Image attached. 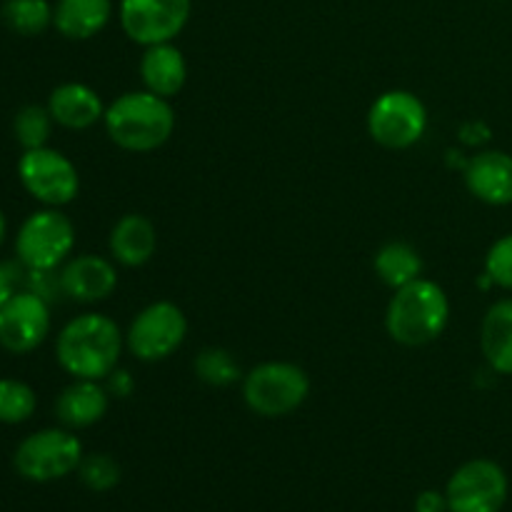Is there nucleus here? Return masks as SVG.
<instances>
[{
	"label": "nucleus",
	"mask_w": 512,
	"mask_h": 512,
	"mask_svg": "<svg viewBox=\"0 0 512 512\" xmlns=\"http://www.w3.org/2000/svg\"><path fill=\"white\" fill-rule=\"evenodd\" d=\"M103 125L108 138L128 153H153L175 133V110L168 98L133 90L105 108Z\"/></svg>",
	"instance_id": "f03ea898"
},
{
	"label": "nucleus",
	"mask_w": 512,
	"mask_h": 512,
	"mask_svg": "<svg viewBox=\"0 0 512 512\" xmlns=\"http://www.w3.org/2000/svg\"><path fill=\"white\" fill-rule=\"evenodd\" d=\"M23 288L30 290V293H35L38 298H43L45 303H53L58 295H63V288H60V273H55V270L25 268Z\"/></svg>",
	"instance_id": "cd10ccee"
},
{
	"label": "nucleus",
	"mask_w": 512,
	"mask_h": 512,
	"mask_svg": "<svg viewBox=\"0 0 512 512\" xmlns=\"http://www.w3.org/2000/svg\"><path fill=\"white\" fill-rule=\"evenodd\" d=\"M0 18L15 35L35 38L53 28V5L48 0H3Z\"/></svg>",
	"instance_id": "4be33fe9"
},
{
	"label": "nucleus",
	"mask_w": 512,
	"mask_h": 512,
	"mask_svg": "<svg viewBox=\"0 0 512 512\" xmlns=\"http://www.w3.org/2000/svg\"><path fill=\"white\" fill-rule=\"evenodd\" d=\"M188 335V318L170 300H158L140 310L125 333V345L143 363L168 360Z\"/></svg>",
	"instance_id": "1a4fd4ad"
},
{
	"label": "nucleus",
	"mask_w": 512,
	"mask_h": 512,
	"mask_svg": "<svg viewBox=\"0 0 512 512\" xmlns=\"http://www.w3.org/2000/svg\"><path fill=\"white\" fill-rule=\"evenodd\" d=\"M78 475L88 490H93V493H108V490H113L120 483V465L110 455L93 453L85 455L78 468Z\"/></svg>",
	"instance_id": "a878e982"
},
{
	"label": "nucleus",
	"mask_w": 512,
	"mask_h": 512,
	"mask_svg": "<svg viewBox=\"0 0 512 512\" xmlns=\"http://www.w3.org/2000/svg\"><path fill=\"white\" fill-rule=\"evenodd\" d=\"M25 265L15 260H0V308L13 298L18 290H23Z\"/></svg>",
	"instance_id": "c85d7f7f"
},
{
	"label": "nucleus",
	"mask_w": 512,
	"mask_h": 512,
	"mask_svg": "<svg viewBox=\"0 0 512 512\" xmlns=\"http://www.w3.org/2000/svg\"><path fill=\"white\" fill-rule=\"evenodd\" d=\"M105 388H108V393L113 395V398H128V395L133 393V388H135V380H133V375L128 373V370L115 368L113 373L105 378Z\"/></svg>",
	"instance_id": "c756f323"
},
{
	"label": "nucleus",
	"mask_w": 512,
	"mask_h": 512,
	"mask_svg": "<svg viewBox=\"0 0 512 512\" xmlns=\"http://www.w3.org/2000/svg\"><path fill=\"white\" fill-rule=\"evenodd\" d=\"M140 78L145 90L160 95V98H175L185 88L188 80V63L180 48L173 43L148 45L140 58Z\"/></svg>",
	"instance_id": "a211bd4d"
},
{
	"label": "nucleus",
	"mask_w": 512,
	"mask_h": 512,
	"mask_svg": "<svg viewBox=\"0 0 512 512\" xmlns=\"http://www.w3.org/2000/svg\"><path fill=\"white\" fill-rule=\"evenodd\" d=\"M60 288L75 303H100L118 288V270L100 255H75L60 268Z\"/></svg>",
	"instance_id": "ddd939ff"
},
{
	"label": "nucleus",
	"mask_w": 512,
	"mask_h": 512,
	"mask_svg": "<svg viewBox=\"0 0 512 512\" xmlns=\"http://www.w3.org/2000/svg\"><path fill=\"white\" fill-rule=\"evenodd\" d=\"M415 512H448V498L438 490H425L415 498Z\"/></svg>",
	"instance_id": "7c9ffc66"
},
{
	"label": "nucleus",
	"mask_w": 512,
	"mask_h": 512,
	"mask_svg": "<svg viewBox=\"0 0 512 512\" xmlns=\"http://www.w3.org/2000/svg\"><path fill=\"white\" fill-rule=\"evenodd\" d=\"M485 275L498 288L512 290V233L490 245L485 255Z\"/></svg>",
	"instance_id": "bb28decb"
},
{
	"label": "nucleus",
	"mask_w": 512,
	"mask_h": 512,
	"mask_svg": "<svg viewBox=\"0 0 512 512\" xmlns=\"http://www.w3.org/2000/svg\"><path fill=\"white\" fill-rule=\"evenodd\" d=\"M48 110L55 125L68 130H88L100 123L105 105L100 95L85 83H63L50 93Z\"/></svg>",
	"instance_id": "f3484780"
},
{
	"label": "nucleus",
	"mask_w": 512,
	"mask_h": 512,
	"mask_svg": "<svg viewBox=\"0 0 512 512\" xmlns=\"http://www.w3.org/2000/svg\"><path fill=\"white\" fill-rule=\"evenodd\" d=\"M75 248V225L60 208L30 213L15 235V258L28 270H58Z\"/></svg>",
	"instance_id": "423d86ee"
},
{
	"label": "nucleus",
	"mask_w": 512,
	"mask_h": 512,
	"mask_svg": "<svg viewBox=\"0 0 512 512\" xmlns=\"http://www.w3.org/2000/svg\"><path fill=\"white\" fill-rule=\"evenodd\" d=\"M38 408V395L28 383L15 378H0V423H28Z\"/></svg>",
	"instance_id": "b1692460"
},
{
	"label": "nucleus",
	"mask_w": 512,
	"mask_h": 512,
	"mask_svg": "<svg viewBox=\"0 0 512 512\" xmlns=\"http://www.w3.org/2000/svg\"><path fill=\"white\" fill-rule=\"evenodd\" d=\"M125 335L103 313H83L63 325L55 340L58 365L73 380H105L118 368Z\"/></svg>",
	"instance_id": "f257e3e1"
},
{
	"label": "nucleus",
	"mask_w": 512,
	"mask_h": 512,
	"mask_svg": "<svg viewBox=\"0 0 512 512\" xmlns=\"http://www.w3.org/2000/svg\"><path fill=\"white\" fill-rule=\"evenodd\" d=\"M83 443L68 428H43L20 440L13 453L15 473L30 483H53L78 473L83 463Z\"/></svg>",
	"instance_id": "39448f33"
},
{
	"label": "nucleus",
	"mask_w": 512,
	"mask_h": 512,
	"mask_svg": "<svg viewBox=\"0 0 512 512\" xmlns=\"http://www.w3.org/2000/svg\"><path fill=\"white\" fill-rule=\"evenodd\" d=\"M18 180L25 193L45 208H63L80 193V175L73 160L48 145L23 150L18 160Z\"/></svg>",
	"instance_id": "0eeeda50"
},
{
	"label": "nucleus",
	"mask_w": 512,
	"mask_h": 512,
	"mask_svg": "<svg viewBox=\"0 0 512 512\" xmlns=\"http://www.w3.org/2000/svg\"><path fill=\"white\" fill-rule=\"evenodd\" d=\"M508 490V475L495 460H468L448 480V512H500L508 503Z\"/></svg>",
	"instance_id": "9d476101"
},
{
	"label": "nucleus",
	"mask_w": 512,
	"mask_h": 512,
	"mask_svg": "<svg viewBox=\"0 0 512 512\" xmlns=\"http://www.w3.org/2000/svg\"><path fill=\"white\" fill-rule=\"evenodd\" d=\"M113 0H55L53 28L68 40H90L113 20Z\"/></svg>",
	"instance_id": "6ab92c4d"
},
{
	"label": "nucleus",
	"mask_w": 512,
	"mask_h": 512,
	"mask_svg": "<svg viewBox=\"0 0 512 512\" xmlns=\"http://www.w3.org/2000/svg\"><path fill=\"white\" fill-rule=\"evenodd\" d=\"M470 195L488 205H512V155L503 150H480L463 170Z\"/></svg>",
	"instance_id": "4468645a"
},
{
	"label": "nucleus",
	"mask_w": 512,
	"mask_h": 512,
	"mask_svg": "<svg viewBox=\"0 0 512 512\" xmlns=\"http://www.w3.org/2000/svg\"><path fill=\"white\" fill-rule=\"evenodd\" d=\"M110 393L103 380H73L55 400V418L63 428L83 430L108 413Z\"/></svg>",
	"instance_id": "2eb2a0df"
},
{
	"label": "nucleus",
	"mask_w": 512,
	"mask_h": 512,
	"mask_svg": "<svg viewBox=\"0 0 512 512\" xmlns=\"http://www.w3.org/2000/svg\"><path fill=\"white\" fill-rule=\"evenodd\" d=\"M53 125L48 105H23L13 118V135L23 150L45 148L53 135Z\"/></svg>",
	"instance_id": "5701e85b"
},
{
	"label": "nucleus",
	"mask_w": 512,
	"mask_h": 512,
	"mask_svg": "<svg viewBox=\"0 0 512 512\" xmlns=\"http://www.w3.org/2000/svg\"><path fill=\"white\" fill-rule=\"evenodd\" d=\"M193 368L195 375H198L203 383L213 385V388H228V385L238 383V380L243 378L238 360L233 358V353H228V350L223 348L200 350Z\"/></svg>",
	"instance_id": "393cba45"
},
{
	"label": "nucleus",
	"mask_w": 512,
	"mask_h": 512,
	"mask_svg": "<svg viewBox=\"0 0 512 512\" xmlns=\"http://www.w3.org/2000/svg\"><path fill=\"white\" fill-rule=\"evenodd\" d=\"M310 395V378L300 365L270 360L243 375L245 405L260 418H285Z\"/></svg>",
	"instance_id": "20e7f679"
},
{
	"label": "nucleus",
	"mask_w": 512,
	"mask_h": 512,
	"mask_svg": "<svg viewBox=\"0 0 512 512\" xmlns=\"http://www.w3.org/2000/svg\"><path fill=\"white\" fill-rule=\"evenodd\" d=\"M108 248L115 263L125 265V268H140L153 260L155 250H158V230H155L153 220L145 215L128 213L110 230Z\"/></svg>",
	"instance_id": "dca6fc26"
},
{
	"label": "nucleus",
	"mask_w": 512,
	"mask_h": 512,
	"mask_svg": "<svg viewBox=\"0 0 512 512\" xmlns=\"http://www.w3.org/2000/svg\"><path fill=\"white\" fill-rule=\"evenodd\" d=\"M450 320V300L433 280L418 278L395 290L385 310V330L395 343L420 348L445 333Z\"/></svg>",
	"instance_id": "7ed1b4c3"
},
{
	"label": "nucleus",
	"mask_w": 512,
	"mask_h": 512,
	"mask_svg": "<svg viewBox=\"0 0 512 512\" xmlns=\"http://www.w3.org/2000/svg\"><path fill=\"white\" fill-rule=\"evenodd\" d=\"M375 273L388 288L398 290L413 280L423 278V258L408 243H388L375 253Z\"/></svg>",
	"instance_id": "412c9836"
},
{
	"label": "nucleus",
	"mask_w": 512,
	"mask_h": 512,
	"mask_svg": "<svg viewBox=\"0 0 512 512\" xmlns=\"http://www.w3.org/2000/svg\"><path fill=\"white\" fill-rule=\"evenodd\" d=\"M460 140L465 145H483L485 140H490V128L485 123H465L460 128Z\"/></svg>",
	"instance_id": "2f4dec72"
},
{
	"label": "nucleus",
	"mask_w": 512,
	"mask_h": 512,
	"mask_svg": "<svg viewBox=\"0 0 512 512\" xmlns=\"http://www.w3.org/2000/svg\"><path fill=\"white\" fill-rule=\"evenodd\" d=\"M480 348L493 373L512 375V298L488 308L480 328Z\"/></svg>",
	"instance_id": "aec40b11"
},
{
	"label": "nucleus",
	"mask_w": 512,
	"mask_h": 512,
	"mask_svg": "<svg viewBox=\"0 0 512 512\" xmlns=\"http://www.w3.org/2000/svg\"><path fill=\"white\" fill-rule=\"evenodd\" d=\"M5 235H8V220H5V213L0 210V245L5 243Z\"/></svg>",
	"instance_id": "473e14b6"
},
{
	"label": "nucleus",
	"mask_w": 512,
	"mask_h": 512,
	"mask_svg": "<svg viewBox=\"0 0 512 512\" xmlns=\"http://www.w3.org/2000/svg\"><path fill=\"white\" fill-rule=\"evenodd\" d=\"M193 0H120L118 20L133 43H173L188 25Z\"/></svg>",
	"instance_id": "9b49d317"
},
{
	"label": "nucleus",
	"mask_w": 512,
	"mask_h": 512,
	"mask_svg": "<svg viewBox=\"0 0 512 512\" xmlns=\"http://www.w3.org/2000/svg\"><path fill=\"white\" fill-rule=\"evenodd\" d=\"M428 130V108L410 90H388L368 110V133L388 150L413 148Z\"/></svg>",
	"instance_id": "6e6552de"
},
{
	"label": "nucleus",
	"mask_w": 512,
	"mask_h": 512,
	"mask_svg": "<svg viewBox=\"0 0 512 512\" xmlns=\"http://www.w3.org/2000/svg\"><path fill=\"white\" fill-rule=\"evenodd\" d=\"M50 303L30 290H18L0 308V348L10 355L38 350L50 335Z\"/></svg>",
	"instance_id": "f8f14e48"
}]
</instances>
